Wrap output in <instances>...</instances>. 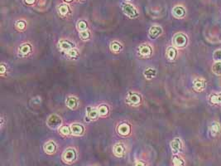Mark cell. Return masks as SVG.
I'll use <instances>...</instances> for the list:
<instances>
[{
	"mask_svg": "<svg viewBox=\"0 0 221 166\" xmlns=\"http://www.w3.org/2000/svg\"><path fill=\"white\" fill-rule=\"evenodd\" d=\"M187 38L186 36L183 33H177L174 36L173 38V44L176 47H184L186 46L187 44Z\"/></svg>",
	"mask_w": 221,
	"mask_h": 166,
	"instance_id": "6da1fadb",
	"label": "cell"
},
{
	"mask_svg": "<svg viewBox=\"0 0 221 166\" xmlns=\"http://www.w3.org/2000/svg\"><path fill=\"white\" fill-rule=\"evenodd\" d=\"M62 159L65 163L68 164L73 163V162L75 160V159H76V152H75V151L74 149H71V148L67 149V150L63 153Z\"/></svg>",
	"mask_w": 221,
	"mask_h": 166,
	"instance_id": "7a4b0ae2",
	"label": "cell"
},
{
	"mask_svg": "<svg viewBox=\"0 0 221 166\" xmlns=\"http://www.w3.org/2000/svg\"><path fill=\"white\" fill-rule=\"evenodd\" d=\"M123 11L129 18H136L138 15L137 9L134 8V6L129 3H124L123 5Z\"/></svg>",
	"mask_w": 221,
	"mask_h": 166,
	"instance_id": "3957f363",
	"label": "cell"
},
{
	"mask_svg": "<svg viewBox=\"0 0 221 166\" xmlns=\"http://www.w3.org/2000/svg\"><path fill=\"white\" fill-rule=\"evenodd\" d=\"M47 125L51 129L58 128L60 125H61V119L60 116L57 115H51V116L47 119Z\"/></svg>",
	"mask_w": 221,
	"mask_h": 166,
	"instance_id": "277c9868",
	"label": "cell"
},
{
	"mask_svg": "<svg viewBox=\"0 0 221 166\" xmlns=\"http://www.w3.org/2000/svg\"><path fill=\"white\" fill-rule=\"evenodd\" d=\"M193 86L196 91H203L206 87V81L204 78H196L193 82Z\"/></svg>",
	"mask_w": 221,
	"mask_h": 166,
	"instance_id": "5b68a950",
	"label": "cell"
},
{
	"mask_svg": "<svg viewBox=\"0 0 221 166\" xmlns=\"http://www.w3.org/2000/svg\"><path fill=\"white\" fill-rule=\"evenodd\" d=\"M130 125H128V123H122L118 125V132L119 135H123V136H126L130 133Z\"/></svg>",
	"mask_w": 221,
	"mask_h": 166,
	"instance_id": "8992f818",
	"label": "cell"
},
{
	"mask_svg": "<svg viewBox=\"0 0 221 166\" xmlns=\"http://www.w3.org/2000/svg\"><path fill=\"white\" fill-rule=\"evenodd\" d=\"M172 14L176 19H182L186 15V10L182 6H176L172 9Z\"/></svg>",
	"mask_w": 221,
	"mask_h": 166,
	"instance_id": "52a82bcc",
	"label": "cell"
},
{
	"mask_svg": "<svg viewBox=\"0 0 221 166\" xmlns=\"http://www.w3.org/2000/svg\"><path fill=\"white\" fill-rule=\"evenodd\" d=\"M221 130L220 124L217 121H213L209 126V131L212 136H216L219 134Z\"/></svg>",
	"mask_w": 221,
	"mask_h": 166,
	"instance_id": "ba28073f",
	"label": "cell"
},
{
	"mask_svg": "<svg viewBox=\"0 0 221 166\" xmlns=\"http://www.w3.org/2000/svg\"><path fill=\"white\" fill-rule=\"evenodd\" d=\"M84 127L83 125L80 124H72L71 125V130L74 135H81L84 132Z\"/></svg>",
	"mask_w": 221,
	"mask_h": 166,
	"instance_id": "9c48e42d",
	"label": "cell"
},
{
	"mask_svg": "<svg viewBox=\"0 0 221 166\" xmlns=\"http://www.w3.org/2000/svg\"><path fill=\"white\" fill-rule=\"evenodd\" d=\"M171 151L173 153H177L181 151V141L179 138H175L173 141L171 142Z\"/></svg>",
	"mask_w": 221,
	"mask_h": 166,
	"instance_id": "30bf717a",
	"label": "cell"
},
{
	"mask_svg": "<svg viewBox=\"0 0 221 166\" xmlns=\"http://www.w3.org/2000/svg\"><path fill=\"white\" fill-rule=\"evenodd\" d=\"M59 47L61 51H65L67 53L70 50H71L72 48H74V44L66 40H61L59 42Z\"/></svg>",
	"mask_w": 221,
	"mask_h": 166,
	"instance_id": "8fae6325",
	"label": "cell"
},
{
	"mask_svg": "<svg viewBox=\"0 0 221 166\" xmlns=\"http://www.w3.org/2000/svg\"><path fill=\"white\" fill-rule=\"evenodd\" d=\"M162 29L161 27H159V26H153L152 28H150L149 30L150 38H157L159 35L162 34Z\"/></svg>",
	"mask_w": 221,
	"mask_h": 166,
	"instance_id": "7c38bea8",
	"label": "cell"
},
{
	"mask_svg": "<svg viewBox=\"0 0 221 166\" xmlns=\"http://www.w3.org/2000/svg\"><path fill=\"white\" fill-rule=\"evenodd\" d=\"M44 150H45V152L49 154H51L55 153L56 151V144L53 142V141H49L45 144L44 145Z\"/></svg>",
	"mask_w": 221,
	"mask_h": 166,
	"instance_id": "4fadbf2b",
	"label": "cell"
},
{
	"mask_svg": "<svg viewBox=\"0 0 221 166\" xmlns=\"http://www.w3.org/2000/svg\"><path fill=\"white\" fill-rule=\"evenodd\" d=\"M66 106L74 110L78 107V100L75 97H69L66 100Z\"/></svg>",
	"mask_w": 221,
	"mask_h": 166,
	"instance_id": "5bb4252c",
	"label": "cell"
},
{
	"mask_svg": "<svg viewBox=\"0 0 221 166\" xmlns=\"http://www.w3.org/2000/svg\"><path fill=\"white\" fill-rule=\"evenodd\" d=\"M139 54L143 56H150L152 54V49L147 45H142L139 47Z\"/></svg>",
	"mask_w": 221,
	"mask_h": 166,
	"instance_id": "9a60e30c",
	"label": "cell"
},
{
	"mask_svg": "<svg viewBox=\"0 0 221 166\" xmlns=\"http://www.w3.org/2000/svg\"><path fill=\"white\" fill-rule=\"evenodd\" d=\"M31 46L29 43H24L22 44L21 47H19V54H21L22 56H26L31 53Z\"/></svg>",
	"mask_w": 221,
	"mask_h": 166,
	"instance_id": "2e32d148",
	"label": "cell"
},
{
	"mask_svg": "<svg viewBox=\"0 0 221 166\" xmlns=\"http://www.w3.org/2000/svg\"><path fill=\"white\" fill-rule=\"evenodd\" d=\"M114 153L116 156L122 157L124 154V147L122 144H116L114 147Z\"/></svg>",
	"mask_w": 221,
	"mask_h": 166,
	"instance_id": "e0dca14e",
	"label": "cell"
},
{
	"mask_svg": "<svg viewBox=\"0 0 221 166\" xmlns=\"http://www.w3.org/2000/svg\"><path fill=\"white\" fill-rule=\"evenodd\" d=\"M128 100L129 103L133 104V105H138L141 102V97L136 93H133L128 96Z\"/></svg>",
	"mask_w": 221,
	"mask_h": 166,
	"instance_id": "ac0fdd59",
	"label": "cell"
},
{
	"mask_svg": "<svg viewBox=\"0 0 221 166\" xmlns=\"http://www.w3.org/2000/svg\"><path fill=\"white\" fill-rule=\"evenodd\" d=\"M87 116L90 119L96 120L100 115H99L98 110H96V109H94V108H88Z\"/></svg>",
	"mask_w": 221,
	"mask_h": 166,
	"instance_id": "d6986e66",
	"label": "cell"
},
{
	"mask_svg": "<svg viewBox=\"0 0 221 166\" xmlns=\"http://www.w3.org/2000/svg\"><path fill=\"white\" fill-rule=\"evenodd\" d=\"M212 72L217 76H221V62H215L212 66Z\"/></svg>",
	"mask_w": 221,
	"mask_h": 166,
	"instance_id": "ffe728a7",
	"label": "cell"
},
{
	"mask_svg": "<svg viewBox=\"0 0 221 166\" xmlns=\"http://www.w3.org/2000/svg\"><path fill=\"white\" fill-rule=\"evenodd\" d=\"M167 56L170 60H174L176 56V50L174 47H169L167 51Z\"/></svg>",
	"mask_w": 221,
	"mask_h": 166,
	"instance_id": "44dd1931",
	"label": "cell"
},
{
	"mask_svg": "<svg viewBox=\"0 0 221 166\" xmlns=\"http://www.w3.org/2000/svg\"><path fill=\"white\" fill-rule=\"evenodd\" d=\"M98 112H99V115L100 116H107L108 113H109V107L105 106V105H101L98 108Z\"/></svg>",
	"mask_w": 221,
	"mask_h": 166,
	"instance_id": "7402d4cb",
	"label": "cell"
},
{
	"mask_svg": "<svg viewBox=\"0 0 221 166\" xmlns=\"http://www.w3.org/2000/svg\"><path fill=\"white\" fill-rule=\"evenodd\" d=\"M157 74V72L155 69H153V68H147V69L144 72V75L146 76L147 79H151L154 77Z\"/></svg>",
	"mask_w": 221,
	"mask_h": 166,
	"instance_id": "603a6c76",
	"label": "cell"
},
{
	"mask_svg": "<svg viewBox=\"0 0 221 166\" xmlns=\"http://www.w3.org/2000/svg\"><path fill=\"white\" fill-rule=\"evenodd\" d=\"M110 49L113 51V52H115V53H118L119 51L122 50V45L118 42H113L110 44Z\"/></svg>",
	"mask_w": 221,
	"mask_h": 166,
	"instance_id": "cb8c5ba5",
	"label": "cell"
},
{
	"mask_svg": "<svg viewBox=\"0 0 221 166\" xmlns=\"http://www.w3.org/2000/svg\"><path fill=\"white\" fill-rule=\"evenodd\" d=\"M210 102L215 105L221 104V94L212 95L210 97Z\"/></svg>",
	"mask_w": 221,
	"mask_h": 166,
	"instance_id": "d4e9b609",
	"label": "cell"
},
{
	"mask_svg": "<svg viewBox=\"0 0 221 166\" xmlns=\"http://www.w3.org/2000/svg\"><path fill=\"white\" fill-rule=\"evenodd\" d=\"M58 10H59V13L61 15H65L69 12V8L66 4H61L58 7Z\"/></svg>",
	"mask_w": 221,
	"mask_h": 166,
	"instance_id": "484cf974",
	"label": "cell"
},
{
	"mask_svg": "<svg viewBox=\"0 0 221 166\" xmlns=\"http://www.w3.org/2000/svg\"><path fill=\"white\" fill-rule=\"evenodd\" d=\"M59 130H60V132H61V134L63 135H70V133L71 132V128H69L68 126H65V125H64V126H61Z\"/></svg>",
	"mask_w": 221,
	"mask_h": 166,
	"instance_id": "4316f807",
	"label": "cell"
},
{
	"mask_svg": "<svg viewBox=\"0 0 221 166\" xmlns=\"http://www.w3.org/2000/svg\"><path fill=\"white\" fill-rule=\"evenodd\" d=\"M77 28L80 32L87 30V23L84 21H80L77 24Z\"/></svg>",
	"mask_w": 221,
	"mask_h": 166,
	"instance_id": "83f0119b",
	"label": "cell"
},
{
	"mask_svg": "<svg viewBox=\"0 0 221 166\" xmlns=\"http://www.w3.org/2000/svg\"><path fill=\"white\" fill-rule=\"evenodd\" d=\"M213 58L216 62H221V49H217L213 53Z\"/></svg>",
	"mask_w": 221,
	"mask_h": 166,
	"instance_id": "f1b7e54d",
	"label": "cell"
},
{
	"mask_svg": "<svg viewBox=\"0 0 221 166\" xmlns=\"http://www.w3.org/2000/svg\"><path fill=\"white\" fill-rule=\"evenodd\" d=\"M172 161H173V164H174V166H182L184 164L183 160H181V158L178 156H175L174 158H173Z\"/></svg>",
	"mask_w": 221,
	"mask_h": 166,
	"instance_id": "f546056e",
	"label": "cell"
},
{
	"mask_svg": "<svg viewBox=\"0 0 221 166\" xmlns=\"http://www.w3.org/2000/svg\"><path fill=\"white\" fill-rule=\"evenodd\" d=\"M80 36L83 40H87L91 37V33L88 30H84V31L80 32Z\"/></svg>",
	"mask_w": 221,
	"mask_h": 166,
	"instance_id": "4dcf8cb0",
	"label": "cell"
},
{
	"mask_svg": "<svg viewBox=\"0 0 221 166\" xmlns=\"http://www.w3.org/2000/svg\"><path fill=\"white\" fill-rule=\"evenodd\" d=\"M67 54H68V56H71V57H76V56H79V52L76 48H72L71 50H70L69 52H67Z\"/></svg>",
	"mask_w": 221,
	"mask_h": 166,
	"instance_id": "1f68e13d",
	"label": "cell"
},
{
	"mask_svg": "<svg viewBox=\"0 0 221 166\" xmlns=\"http://www.w3.org/2000/svg\"><path fill=\"white\" fill-rule=\"evenodd\" d=\"M16 28L18 30H23L26 28V23L22 21H18L16 22Z\"/></svg>",
	"mask_w": 221,
	"mask_h": 166,
	"instance_id": "d6a6232c",
	"label": "cell"
},
{
	"mask_svg": "<svg viewBox=\"0 0 221 166\" xmlns=\"http://www.w3.org/2000/svg\"><path fill=\"white\" fill-rule=\"evenodd\" d=\"M134 166H145V163L143 161H137Z\"/></svg>",
	"mask_w": 221,
	"mask_h": 166,
	"instance_id": "836d02e7",
	"label": "cell"
},
{
	"mask_svg": "<svg viewBox=\"0 0 221 166\" xmlns=\"http://www.w3.org/2000/svg\"><path fill=\"white\" fill-rule=\"evenodd\" d=\"M5 70H6V67L4 66L3 64H2V65H1V72H1V74H3L4 72H5Z\"/></svg>",
	"mask_w": 221,
	"mask_h": 166,
	"instance_id": "e575fe53",
	"label": "cell"
},
{
	"mask_svg": "<svg viewBox=\"0 0 221 166\" xmlns=\"http://www.w3.org/2000/svg\"><path fill=\"white\" fill-rule=\"evenodd\" d=\"M35 1L36 0H25L26 3H28V4H32V3H35Z\"/></svg>",
	"mask_w": 221,
	"mask_h": 166,
	"instance_id": "d590c367",
	"label": "cell"
},
{
	"mask_svg": "<svg viewBox=\"0 0 221 166\" xmlns=\"http://www.w3.org/2000/svg\"><path fill=\"white\" fill-rule=\"evenodd\" d=\"M65 1L66 2V3H71V2H72L73 0H65Z\"/></svg>",
	"mask_w": 221,
	"mask_h": 166,
	"instance_id": "8d00e7d4",
	"label": "cell"
}]
</instances>
